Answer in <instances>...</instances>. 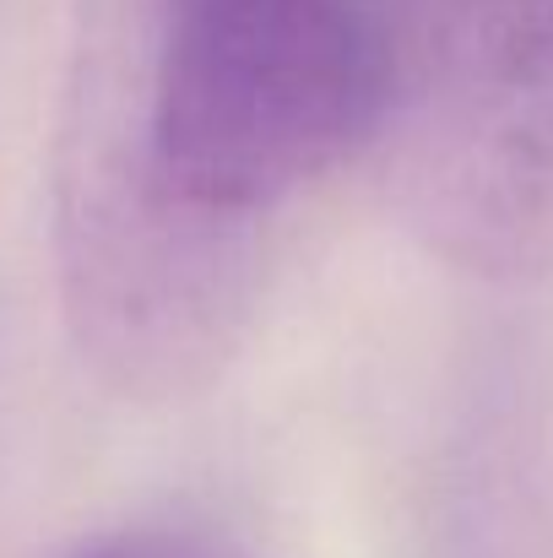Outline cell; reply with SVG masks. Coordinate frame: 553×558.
Listing matches in <instances>:
<instances>
[{
    "label": "cell",
    "mask_w": 553,
    "mask_h": 558,
    "mask_svg": "<svg viewBox=\"0 0 553 558\" xmlns=\"http://www.w3.org/2000/svg\"><path fill=\"white\" fill-rule=\"evenodd\" d=\"M396 217L483 282L553 277V0H374Z\"/></svg>",
    "instance_id": "obj_2"
},
{
    "label": "cell",
    "mask_w": 553,
    "mask_h": 558,
    "mask_svg": "<svg viewBox=\"0 0 553 558\" xmlns=\"http://www.w3.org/2000/svg\"><path fill=\"white\" fill-rule=\"evenodd\" d=\"M374 131V0H82L55 147L76 353L136 401L201 390L250 331L272 217Z\"/></svg>",
    "instance_id": "obj_1"
},
{
    "label": "cell",
    "mask_w": 553,
    "mask_h": 558,
    "mask_svg": "<svg viewBox=\"0 0 553 558\" xmlns=\"http://www.w3.org/2000/svg\"><path fill=\"white\" fill-rule=\"evenodd\" d=\"M76 558H244L239 548L206 537V532H184V526H136V532H115Z\"/></svg>",
    "instance_id": "obj_3"
}]
</instances>
